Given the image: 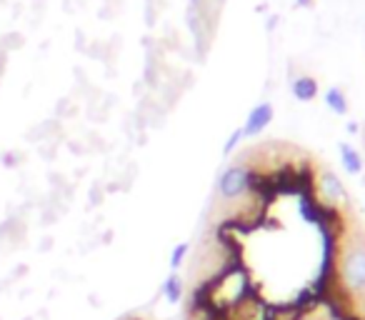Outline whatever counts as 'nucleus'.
<instances>
[{
  "label": "nucleus",
  "instance_id": "15",
  "mask_svg": "<svg viewBox=\"0 0 365 320\" xmlns=\"http://www.w3.org/2000/svg\"><path fill=\"white\" fill-rule=\"evenodd\" d=\"M23 46H26V36H23V33L13 31V33H6V36H0V51L8 53V56L23 51Z\"/></svg>",
  "mask_w": 365,
  "mask_h": 320
},
{
  "label": "nucleus",
  "instance_id": "5",
  "mask_svg": "<svg viewBox=\"0 0 365 320\" xmlns=\"http://www.w3.org/2000/svg\"><path fill=\"white\" fill-rule=\"evenodd\" d=\"M68 138L66 123H61L58 118H46V120H38L36 125H31L26 130V143L28 145H41V143H58L63 145Z\"/></svg>",
  "mask_w": 365,
  "mask_h": 320
},
{
  "label": "nucleus",
  "instance_id": "2",
  "mask_svg": "<svg viewBox=\"0 0 365 320\" xmlns=\"http://www.w3.org/2000/svg\"><path fill=\"white\" fill-rule=\"evenodd\" d=\"M250 180V165L248 163H233L220 173L218 178V195L225 203H235L248 193Z\"/></svg>",
  "mask_w": 365,
  "mask_h": 320
},
{
  "label": "nucleus",
  "instance_id": "3",
  "mask_svg": "<svg viewBox=\"0 0 365 320\" xmlns=\"http://www.w3.org/2000/svg\"><path fill=\"white\" fill-rule=\"evenodd\" d=\"M315 190H318L320 205H328V208L340 210L345 203H348V190H345L340 175H335L333 170H323V173L318 175Z\"/></svg>",
  "mask_w": 365,
  "mask_h": 320
},
{
  "label": "nucleus",
  "instance_id": "32",
  "mask_svg": "<svg viewBox=\"0 0 365 320\" xmlns=\"http://www.w3.org/2000/svg\"><path fill=\"white\" fill-rule=\"evenodd\" d=\"M298 320H303V318H298Z\"/></svg>",
  "mask_w": 365,
  "mask_h": 320
},
{
  "label": "nucleus",
  "instance_id": "24",
  "mask_svg": "<svg viewBox=\"0 0 365 320\" xmlns=\"http://www.w3.org/2000/svg\"><path fill=\"white\" fill-rule=\"evenodd\" d=\"M91 83V78H88V71L81 66L73 68V86H88Z\"/></svg>",
  "mask_w": 365,
  "mask_h": 320
},
{
  "label": "nucleus",
  "instance_id": "14",
  "mask_svg": "<svg viewBox=\"0 0 365 320\" xmlns=\"http://www.w3.org/2000/svg\"><path fill=\"white\" fill-rule=\"evenodd\" d=\"M83 108H86L88 123H93V125H106V123L110 120V110L103 105V98L96 103H88V105H83Z\"/></svg>",
  "mask_w": 365,
  "mask_h": 320
},
{
  "label": "nucleus",
  "instance_id": "1",
  "mask_svg": "<svg viewBox=\"0 0 365 320\" xmlns=\"http://www.w3.org/2000/svg\"><path fill=\"white\" fill-rule=\"evenodd\" d=\"M338 288L350 298H365V238L348 240L335 263Z\"/></svg>",
  "mask_w": 365,
  "mask_h": 320
},
{
  "label": "nucleus",
  "instance_id": "21",
  "mask_svg": "<svg viewBox=\"0 0 365 320\" xmlns=\"http://www.w3.org/2000/svg\"><path fill=\"white\" fill-rule=\"evenodd\" d=\"M240 140H243V130H240V128H238V130H233V133H230V135H228V140H225V145H223V155H225V158H230V155H233V150L240 145Z\"/></svg>",
  "mask_w": 365,
  "mask_h": 320
},
{
  "label": "nucleus",
  "instance_id": "7",
  "mask_svg": "<svg viewBox=\"0 0 365 320\" xmlns=\"http://www.w3.org/2000/svg\"><path fill=\"white\" fill-rule=\"evenodd\" d=\"M290 93H293L295 100L300 103H313L320 96V86L313 76H295L290 81Z\"/></svg>",
  "mask_w": 365,
  "mask_h": 320
},
{
  "label": "nucleus",
  "instance_id": "16",
  "mask_svg": "<svg viewBox=\"0 0 365 320\" xmlns=\"http://www.w3.org/2000/svg\"><path fill=\"white\" fill-rule=\"evenodd\" d=\"M103 200H106V185H103V180H96L91 185V190H88V208L91 210L101 208Z\"/></svg>",
  "mask_w": 365,
  "mask_h": 320
},
{
  "label": "nucleus",
  "instance_id": "28",
  "mask_svg": "<svg viewBox=\"0 0 365 320\" xmlns=\"http://www.w3.org/2000/svg\"><path fill=\"white\" fill-rule=\"evenodd\" d=\"M21 13H23V6H21V3H16V6H13V21H18V18H21Z\"/></svg>",
  "mask_w": 365,
  "mask_h": 320
},
{
  "label": "nucleus",
  "instance_id": "12",
  "mask_svg": "<svg viewBox=\"0 0 365 320\" xmlns=\"http://www.w3.org/2000/svg\"><path fill=\"white\" fill-rule=\"evenodd\" d=\"M83 105L81 103H76L71 96H63L61 100L56 103V110H53V118H58L61 123H68V120H76L78 115H81Z\"/></svg>",
  "mask_w": 365,
  "mask_h": 320
},
{
  "label": "nucleus",
  "instance_id": "17",
  "mask_svg": "<svg viewBox=\"0 0 365 320\" xmlns=\"http://www.w3.org/2000/svg\"><path fill=\"white\" fill-rule=\"evenodd\" d=\"M188 253H190V243H178L170 253V270L178 273L182 268V263H185V258H188Z\"/></svg>",
  "mask_w": 365,
  "mask_h": 320
},
{
  "label": "nucleus",
  "instance_id": "9",
  "mask_svg": "<svg viewBox=\"0 0 365 320\" xmlns=\"http://www.w3.org/2000/svg\"><path fill=\"white\" fill-rule=\"evenodd\" d=\"M160 295H163V298H165L170 305H178V303L182 300V295H185V283H182V278L175 273V270H170V275H168V278L163 280Z\"/></svg>",
  "mask_w": 365,
  "mask_h": 320
},
{
  "label": "nucleus",
  "instance_id": "6",
  "mask_svg": "<svg viewBox=\"0 0 365 320\" xmlns=\"http://www.w3.org/2000/svg\"><path fill=\"white\" fill-rule=\"evenodd\" d=\"M273 115H275V110H273V105H270L268 100H263V103H258V105L250 108L248 118H245L243 128H240V130H243V140H245V138L263 135V133L268 130L270 123H273Z\"/></svg>",
  "mask_w": 365,
  "mask_h": 320
},
{
  "label": "nucleus",
  "instance_id": "29",
  "mask_svg": "<svg viewBox=\"0 0 365 320\" xmlns=\"http://www.w3.org/2000/svg\"><path fill=\"white\" fill-rule=\"evenodd\" d=\"M295 3H298L300 8H305V6H310V3H313V0H295Z\"/></svg>",
  "mask_w": 365,
  "mask_h": 320
},
{
  "label": "nucleus",
  "instance_id": "23",
  "mask_svg": "<svg viewBox=\"0 0 365 320\" xmlns=\"http://www.w3.org/2000/svg\"><path fill=\"white\" fill-rule=\"evenodd\" d=\"M88 43H91V38H88V33L76 31V41H73V48H76V53H83V56H86Z\"/></svg>",
  "mask_w": 365,
  "mask_h": 320
},
{
  "label": "nucleus",
  "instance_id": "13",
  "mask_svg": "<svg viewBox=\"0 0 365 320\" xmlns=\"http://www.w3.org/2000/svg\"><path fill=\"white\" fill-rule=\"evenodd\" d=\"M83 143H86V150H88V155H101V153H108L110 150V145H108V140L101 135L98 130H88V133H83Z\"/></svg>",
  "mask_w": 365,
  "mask_h": 320
},
{
  "label": "nucleus",
  "instance_id": "19",
  "mask_svg": "<svg viewBox=\"0 0 365 320\" xmlns=\"http://www.w3.org/2000/svg\"><path fill=\"white\" fill-rule=\"evenodd\" d=\"M0 163L6 165V168H21L26 163V153L23 150H8L0 155Z\"/></svg>",
  "mask_w": 365,
  "mask_h": 320
},
{
  "label": "nucleus",
  "instance_id": "8",
  "mask_svg": "<svg viewBox=\"0 0 365 320\" xmlns=\"http://www.w3.org/2000/svg\"><path fill=\"white\" fill-rule=\"evenodd\" d=\"M338 153H340V165H343L345 173H348V175H360V173H363V168H365L363 155H360V153L355 150L350 143H340Z\"/></svg>",
  "mask_w": 365,
  "mask_h": 320
},
{
  "label": "nucleus",
  "instance_id": "27",
  "mask_svg": "<svg viewBox=\"0 0 365 320\" xmlns=\"http://www.w3.org/2000/svg\"><path fill=\"white\" fill-rule=\"evenodd\" d=\"M6 68H8V53L0 51V83H3V76H6Z\"/></svg>",
  "mask_w": 365,
  "mask_h": 320
},
{
  "label": "nucleus",
  "instance_id": "4",
  "mask_svg": "<svg viewBox=\"0 0 365 320\" xmlns=\"http://www.w3.org/2000/svg\"><path fill=\"white\" fill-rule=\"evenodd\" d=\"M28 223L26 218L16 215L13 210H8V215L0 220V250H18L21 245H26V238H28Z\"/></svg>",
  "mask_w": 365,
  "mask_h": 320
},
{
  "label": "nucleus",
  "instance_id": "30",
  "mask_svg": "<svg viewBox=\"0 0 365 320\" xmlns=\"http://www.w3.org/2000/svg\"><path fill=\"white\" fill-rule=\"evenodd\" d=\"M23 320H36V318H33V315H26V318H23Z\"/></svg>",
  "mask_w": 365,
  "mask_h": 320
},
{
  "label": "nucleus",
  "instance_id": "10",
  "mask_svg": "<svg viewBox=\"0 0 365 320\" xmlns=\"http://www.w3.org/2000/svg\"><path fill=\"white\" fill-rule=\"evenodd\" d=\"M123 53V36L120 33H110V38H103V66L118 68V58Z\"/></svg>",
  "mask_w": 365,
  "mask_h": 320
},
{
  "label": "nucleus",
  "instance_id": "20",
  "mask_svg": "<svg viewBox=\"0 0 365 320\" xmlns=\"http://www.w3.org/2000/svg\"><path fill=\"white\" fill-rule=\"evenodd\" d=\"M28 8H31V26H38V23L46 18V11H48V0H31L28 3Z\"/></svg>",
  "mask_w": 365,
  "mask_h": 320
},
{
  "label": "nucleus",
  "instance_id": "22",
  "mask_svg": "<svg viewBox=\"0 0 365 320\" xmlns=\"http://www.w3.org/2000/svg\"><path fill=\"white\" fill-rule=\"evenodd\" d=\"M86 56L91 58V61H103V38H91V43H88V51Z\"/></svg>",
  "mask_w": 365,
  "mask_h": 320
},
{
  "label": "nucleus",
  "instance_id": "11",
  "mask_svg": "<svg viewBox=\"0 0 365 320\" xmlns=\"http://www.w3.org/2000/svg\"><path fill=\"white\" fill-rule=\"evenodd\" d=\"M323 100H325V105H328V110H333V115H348L350 103H348V96L343 93V88H338V86L328 88Z\"/></svg>",
  "mask_w": 365,
  "mask_h": 320
},
{
  "label": "nucleus",
  "instance_id": "31",
  "mask_svg": "<svg viewBox=\"0 0 365 320\" xmlns=\"http://www.w3.org/2000/svg\"><path fill=\"white\" fill-rule=\"evenodd\" d=\"M0 6H8V0H0Z\"/></svg>",
  "mask_w": 365,
  "mask_h": 320
},
{
  "label": "nucleus",
  "instance_id": "18",
  "mask_svg": "<svg viewBox=\"0 0 365 320\" xmlns=\"http://www.w3.org/2000/svg\"><path fill=\"white\" fill-rule=\"evenodd\" d=\"M36 150H38V158H41V160H46V163H56L61 145H58V143H41V145H36Z\"/></svg>",
  "mask_w": 365,
  "mask_h": 320
},
{
  "label": "nucleus",
  "instance_id": "25",
  "mask_svg": "<svg viewBox=\"0 0 365 320\" xmlns=\"http://www.w3.org/2000/svg\"><path fill=\"white\" fill-rule=\"evenodd\" d=\"M53 248H56V238H53V235H43L41 243H38V250H41V253H51Z\"/></svg>",
  "mask_w": 365,
  "mask_h": 320
},
{
  "label": "nucleus",
  "instance_id": "26",
  "mask_svg": "<svg viewBox=\"0 0 365 320\" xmlns=\"http://www.w3.org/2000/svg\"><path fill=\"white\" fill-rule=\"evenodd\" d=\"M61 8L68 13V16H73V13L78 11V8H76V0H61Z\"/></svg>",
  "mask_w": 365,
  "mask_h": 320
}]
</instances>
